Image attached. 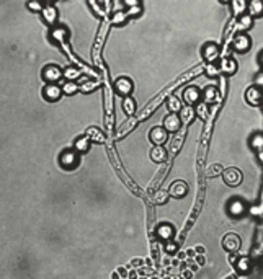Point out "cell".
<instances>
[{"label": "cell", "mask_w": 263, "mask_h": 279, "mask_svg": "<svg viewBox=\"0 0 263 279\" xmlns=\"http://www.w3.org/2000/svg\"><path fill=\"white\" fill-rule=\"evenodd\" d=\"M59 162H61V167L65 168V170L76 168L78 162H80V159H78V152L77 150H64L59 157Z\"/></svg>", "instance_id": "1"}, {"label": "cell", "mask_w": 263, "mask_h": 279, "mask_svg": "<svg viewBox=\"0 0 263 279\" xmlns=\"http://www.w3.org/2000/svg\"><path fill=\"white\" fill-rule=\"evenodd\" d=\"M222 178H224V181H226V185H229V186H237L242 183V172L237 168H234V167H231V168H227L222 172Z\"/></svg>", "instance_id": "2"}, {"label": "cell", "mask_w": 263, "mask_h": 279, "mask_svg": "<svg viewBox=\"0 0 263 279\" xmlns=\"http://www.w3.org/2000/svg\"><path fill=\"white\" fill-rule=\"evenodd\" d=\"M64 72L61 71L58 65H46L45 71H43V78L47 82V84H56V82H59L61 78H62Z\"/></svg>", "instance_id": "3"}, {"label": "cell", "mask_w": 263, "mask_h": 279, "mask_svg": "<svg viewBox=\"0 0 263 279\" xmlns=\"http://www.w3.org/2000/svg\"><path fill=\"white\" fill-rule=\"evenodd\" d=\"M115 90H116V93H120V95H124L126 98H128V95L133 91V80L128 77H120V78H116V82H115Z\"/></svg>", "instance_id": "4"}, {"label": "cell", "mask_w": 263, "mask_h": 279, "mask_svg": "<svg viewBox=\"0 0 263 279\" xmlns=\"http://www.w3.org/2000/svg\"><path fill=\"white\" fill-rule=\"evenodd\" d=\"M240 237L237 234H227L224 238H222V247L226 248L227 251H231V253H234V251H237L240 248Z\"/></svg>", "instance_id": "5"}, {"label": "cell", "mask_w": 263, "mask_h": 279, "mask_svg": "<svg viewBox=\"0 0 263 279\" xmlns=\"http://www.w3.org/2000/svg\"><path fill=\"white\" fill-rule=\"evenodd\" d=\"M43 95H45L47 102H58L61 95H62V87H58L56 84H47L45 90H43Z\"/></svg>", "instance_id": "6"}, {"label": "cell", "mask_w": 263, "mask_h": 279, "mask_svg": "<svg viewBox=\"0 0 263 279\" xmlns=\"http://www.w3.org/2000/svg\"><path fill=\"white\" fill-rule=\"evenodd\" d=\"M182 97H183V102L186 104H190V106H193V104H196L200 102L201 91L196 88V87H188V88H185V91H183Z\"/></svg>", "instance_id": "7"}, {"label": "cell", "mask_w": 263, "mask_h": 279, "mask_svg": "<svg viewBox=\"0 0 263 279\" xmlns=\"http://www.w3.org/2000/svg\"><path fill=\"white\" fill-rule=\"evenodd\" d=\"M188 193V185L185 181L182 180H177L170 185V190H169V194H172L173 198H183Z\"/></svg>", "instance_id": "8"}, {"label": "cell", "mask_w": 263, "mask_h": 279, "mask_svg": "<svg viewBox=\"0 0 263 279\" xmlns=\"http://www.w3.org/2000/svg\"><path fill=\"white\" fill-rule=\"evenodd\" d=\"M149 136H151V142L157 147L167 141V131H165V128H154Z\"/></svg>", "instance_id": "9"}, {"label": "cell", "mask_w": 263, "mask_h": 279, "mask_svg": "<svg viewBox=\"0 0 263 279\" xmlns=\"http://www.w3.org/2000/svg\"><path fill=\"white\" fill-rule=\"evenodd\" d=\"M180 126H182V119H180L177 115H173V113L165 117L164 128L167 132H177V131L180 129Z\"/></svg>", "instance_id": "10"}, {"label": "cell", "mask_w": 263, "mask_h": 279, "mask_svg": "<svg viewBox=\"0 0 263 279\" xmlns=\"http://www.w3.org/2000/svg\"><path fill=\"white\" fill-rule=\"evenodd\" d=\"M203 58L208 60V62H213L219 58V47L214 44V43H208L203 47Z\"/></svg>", "instance_id": "11"}, {"label": "cell", "mask_w": 263, "mask_h": 279, "mask_svg": "<svg viewBox=\"0 0 263 279\" xmlns=\"http://www.w3.org/2000/svg\"><path fill=\"white\" fill-rule=\"evenodd\" d=\"M245 97H247V102L250 103V104H258V103L262 102L263 93H262V90L258 88V87H252V88L247 90Z\"/></svg>", "instance_id": "12"}, {"label": "cell", "mask_w": 263, "mask_h": 279, "mask_svg": "<svg viewBox=\"0 0 263 279\" xmlns=\"http://www.w3.org/2000/svg\"><path fill=\"white\" fill-rule=\"evenodd\" d=\"M151 159L157 163L165 162V160H167V150H165L162 146H157L151 150Z\"/></svg>", "instance_id": "13"}, {"label": "cell", "mask_w": 263, "mask_h": 279, "mask_svg": "<svg viewBox=\"0 0 263 279\" xmlns=\"http://www.w3.org/2000/svg\"><path fill=\"white\" fill-rule=\"evenodd\" d=\"M87 137H89L90 142H93V144H103L105 142L103 132L98 128H89V129H87Z\"/></svg>", "instance_id": "14"}, {"label": "cell", "mask_w": 263, "mask_h": 279, "mask_svg": "<svg viewBox=\"0 0 263 279\" xmlns=\"http://www.w3.org/2000/svg\"><path fill=\"white\" fill-rule=\"evenodd\" d=\"M248 46H250V39L245 36V34H239V36H235V39H234V47H235V51L244 52V51H247V49H248Z\"/></svg>", "instance_id": "15"}, {"label": "cell", "mask_w": 263, "mask_h": 279, "mask_svg": "<svg viewBox=\"0 0 263 279\" xmlns=\"http://www.w3.org/2000/svg\"><path fill=\"white\" fill-rule=\"evenodd\" d=\"M74 149H76L77 152H87L90 149V139L87 136H82L76 139V144H74Z\"/></svg>", "instance_id": "16"}, {"label": "cell", "mask_w": 263, "mask_h": 279, "mask_svg": "<svg viewBox=\"0 0 263 279\" xmlns=\"http://www.w3.org/2000/svg\"><path fill=\"white\" fill-rule=\"evenodd\" d=\"M247 8H248L250 16H260L263 13V2H260V0H253V2H250V5H248Z\"/></svg>", "instance_id": "17"}, {"label": "cell", "mask_w": 263, "mask_h": 279, "mask_svg": "<svg viewBox=\"0 0 263 279\" xmlns=\"http://www.w3.org/2000/svg\"><path fill=\"white\" fill-rule=\"evenodd\" d=\"M56 16H58V12H56L54 7H46L45 10H43V18L47 25H52L56 21Z\"/></svg>", "instance_id": "18"}, {"label": "cell", "mask_w": 263, "mask_h": 279, "mask_svg": "<svg viewBox=\"0 0 263 279\" xmlns=\"http://www.w3.org/2000/svg\"><path fill=\"white\" fill-rule=\"evenodd\" d=\"M123 110H124L126 115H133L136 111V103L133 98H124V102H123Z\"/></svg>", "instance_id": "19"}, {"label": "cell", "mask_w": 263, "mask_h": 279, "mask_svg": "<svg viewBox=\"0 0 263 279\" xmlns=\"http://www.w3.org/2000/svg\"><path fill=\"white\" fill-rule=\"evenodd\" d=\"M169 110L172 111V113H177V111H182V102L177 98V97H170L169 98Z\"/></svg>", "instance_id": "20"}, {"label": "cell", "mask_w": 263, "mask_h": 279, "mask_svg": "<svg viewBox=\"0 0 263 279\" xmlns=\"http://www.w3.org/2000/svg\"><path fill=\"white\" fill-rule=\"evenodd\" d=\"M193 116H195V110L190 106H186L185 110H182V116H180V119H182L183 123H191Z\"/></svg>", "instance_id": "21"}, {"label": "cell", "mask_w": 263, "mask_h": 279, "mask_svg": "<svg viewBox=\"0 0 263 279\" xmlns=\"http://www.w3.org/2000/svg\"><path fill=\"white\" fill-rule=\"evenodd\" d=\"M216 97H217L216 88H213V87H208V88L204 90V100H206V103L216 102Z\"/></svg>", "instance_id": "22"}, {"label": "cell", "mask_w": 263, "mask_h": 279, "mask_svg": "<svg viewBox=\"0 0 263 279\" xmlns=\"http://www.w3.org/2000/svg\"><path fill=\"white\" fill-rule=\"evenodd\" d=\"M221 69L224 71L226 73H232L235 71V62L232 59H224L221 62Z\"/></svg>", "instance_id": "23"}, {"label": "cell", "mask_w": 263, "mask_h": 279, "mask_svg": "<svg viewBox=\"0 0 263 279\" xmlns=\"http://www.w3.org/2000/svg\"><path fill=\"white\" fill-rule=\"evenodd\" d=\"M64 75L69 82H74L76 78L80 77V71H77V69H74V67H69V69H65Z\"/></svg>", "instance_id": "24"}, {"label": "cell", "mask_w": 263, "mask_h": 279, "mask_svg": "<svg viewBox=\"0 0 263 279\" xmlns=\"http://www.w3.org/2000/svg\"><path fill=\"white\" fill-rule=\"evenodd\" d=\"M172 234H173V230L170 225H162L159 229V237H162L164 240H169V238L172 237Z\"/></svg>", "instance_id": "25"}, {"label": "cell", "mask_w": 263, "mask_h": 279, "mask_svg": "<svg viewBox=\"0 0 263 279\" xmlns=\"http://www.w3.org/2000/svg\"><path fill=\"white\" fill-rule=\"evenodd\" d=\"M77 90H78V87H77L76 82H67V84L62 85V91H64V93H67V95H74Z\"/></svg>", "instance_id": "26"}, {"label": "cell", "mask_w": 263, "mask_h": 279, "mask_svg": "<svg viewBox=\"0 0 263 279\" xmlns=\"http://www.w3.org/2000/svg\"><path fill=\"white\" fill-rule=\"evenodd\" d=\"M129 16L126 15V13H115V15H113V23L115 25H124L126 23V20H128Z\"/></svg>", "instance_id": "27"}, {"label": "cell", "mask_w": 263, "mask_h": 279, "mask_svg": "<svg viewBox=\"0 0 263 279\" xmlns=\"http://www.w3.org/2000/svg\"><path fill=\"white\" fill-rule=\"evenodd\" d=\"M96 87H98V84H96V82H93V80H87L85 84H82V85H80V90H82V91H85V93H89V91L95 90Z\"/></svg>", "instance_id": "28"}, {"label": "cell", "mask_w": 263, "mask_h": 279, "mask_svg": "<svg viewBox=\"0 0 263 279\" xmlns=\"http://www.w3.org/2000/svg\"><path fill=\"white\" fill-rule=\"evenodd\" d=\"M221 173H222L221 165H213V167H209V170H208L209 176H217V175H221Z\"/></svg>", "instance_id": "29"}, {"label": "cell", "mask_w": 263, "mask_h": 279, "mask_svg": "<svg viewBox=\"0 0 263 279\" xmlns=\"http://www.w3.org/2000/svg\"><path fill=\"white\" fill-rule=\"evenodd\" d=\"M250 25H252V16H242V18H240V21H239V26H240L242 29L248 28Z\"/></svg>", "instance_id": "30"}, {"label": "cell", "mask_w": 263, "mask_h": 279, "mask_svg": "<svg viewBox=\"0 0 263 279\" xmlns=\"http://www.w3.org/2000/svg\"><path fill=\"white\" fill-rule=\"evenodd\" d=\"M139 13H141V3H134V5L129 8L128 16H136V15H139Z\"/></svg>", "instance_id": "31"}, {"label": "cell", "mask_w": 263, "mask_h": 279, "mask_svg": "<svg viewBox=\"0 0 263 279\" xmlns=\"http://www.w3.org/2000/svg\"><path fill=\"white\" fill-rule=\"evenodd\" d=\"M167 194L169 193H165V191H159V193H155V196H154V201L155 203H165V199H167Z\"/></svg>", "instance_id": "32"}, {"label": "cell", "mask_w": 263, "mask_h": 279, "mask_svg": "<svg viewBox=\"0 0 263 279\" xmlns=\"http://www.w3.org/2000/svg\"><path fill=\"white\" fill-rule=\"evenodd\" d=\"M28 8H30V10H33V12H43V10H45V7H43L39 2H30Z\"/></svg>", "instance_id": "33"}, {"label": "cell", "mask_w": 263, "mask_h": 279, "mask_svg": "<svg viewBox=\"0 0 263 279\" xmlns=\"http://www.w3.org/2000/svg\"><path fill=\"white\" fill-rule=\"evenodd\" d=\"M52 36H54L56 39H61V38L67 36V31H65L64 28H61V29H58V31H54V33H52Z\"/></svg>", "instance_id": "34"}, {"label": "cell", "mask_w": 263, "mask_h": 279, "mask_svg": "<svg viewBox=\"0 0 263 279\" xmlns=\"http://www.w3.org/2000/svg\"><path fill=\"white\" fill-rule=\"evenodd\" d=\"M244 8H245V2H234V12L235 13H237V12L240 13Z\"/></svg>", "instance_id": "35"}, {"label": "cell", "mask_w": 263, "mask_h": 279, "mask_svg": "<svg viewBox=\"0 0 263 279\" xmlns=\"http://www.w3.org/2000/svg\"><path fill=\"white\" fill-rule=\"evenodd\" d=\"M180 142H182V136L175 139V141H173V144H172V147H170V149H172L173 152H177V150H178V147H180Z\"/></svg>", "instance_id": "36"}, {"label": "cell", "mask_w": 263, "mask_h": 279, "mask_svg": "<svg viewBox=\"0 0 263 279\" xmlns=\"http://www.w3.org/2000/svg\"><path fill=\"white\" fill-rule=\"evenodd\" d=\"M253 146L258 147V149H260V147H263V137H257L255 141H253Z\"/></svg>", "instance_id": "37"}, {"label": "cell", "mask_w": 263, "mask_h": 279, "mask_svg": "<svg viewBox=\"0 0 263 279\" xmlns=\"http://www.w3.org/2000/svg\"><path fill=\"white\" fill-rule=\"evenodd\" d=\"M255 84H257V85H263V72H262V73H258V75H257Z\"/></svg>", "instance_id": "38"}, {"label": "cell", "mask_w": 263, "mask_h": 279, "mask_svg": "<svg viewBox=\"0 0 263 279\" xmlns=\"http://www.w3.org/2000/svg\"><path fill=\"white\" fill-rule=\"evenodd\" d=\"M198 113H200V116H201V117H204V116H206V106H204V104H203V106H200V108H198Z\"/></svg>", "instance_id": "39"}, {"label": "cell", "mask_w": 263, "mask_h": 279, "mask_svg": "<svg viewBox=\"0 0 263 279\" xmlns=\"http://www.w3.org/2000/svg\"><path fill=\"white\" fill-rule=\"evenodd\" d=\"M196 251H198V253H203L204 248H203V247H196Z\"/></svg>", "instance_id": "40"}, {"label": "cell", "mask_w": 263, "mask_h": 279, "mask_svg": "<svg viewBox=\"0 0 263 279\" xmlns=\"http://www.w3.org/2000/svg\"><path fill=\"white\" fill-rule=\"evenodd\" d=\"M260 62H262V65H263V52L260 54Z\"/></svg>", "instance_id": "41"}]
</instances>
